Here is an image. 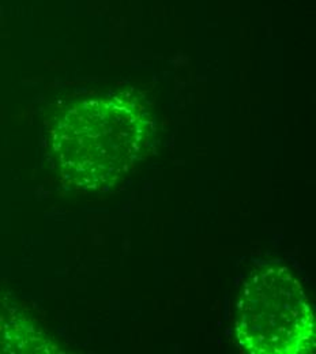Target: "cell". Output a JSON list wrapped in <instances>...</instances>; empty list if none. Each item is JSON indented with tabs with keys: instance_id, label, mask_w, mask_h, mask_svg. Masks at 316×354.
<instances>
[{
	"instance_id": "obj_1",
	"label": "cell",
	"mask_w": 316,
	"mask_h": 354,
	"mask_svg": "<svg viewBox=\"0 0 316 354\" xmlns=\"http://www.w3.org/2000/svg\"><path fill=\"white\" fill-rule=\"evenodd\" d=\"M147 136V122L136 104L93 98L57 118L52 150L66 184L81 191H105L133 169Z\"/></svg>"
},
{
	"instance_id": "obj_2",
	"label": "cell",
	"mask_w": 316,
	"mask_h": 354,
	"mask_svg": "<svg viewBox=\"0 0 316 354\" xmlns=\"http://www.w3.org/2000/svg\"><path fill=\"white\" fill-rule=\"evenodd\" d=\"M236 335L254 354L315 352V319L300 282L284 266L252 271L236 310Z\"/></svg>"
}]
</instances>
